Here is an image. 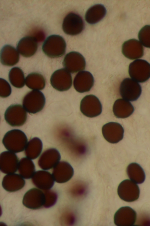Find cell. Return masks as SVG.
<instances>
[{
    "instance_id": "ffe728a7",
    "label": "cell",
    "mask_w": 150,
    "mask_h": 226,
    "mask_svg": "<svg viewBox=\"0 0 150 226\" xmlns=\"http://www.w3.org/2000/svg\"><path fill=\"white\" fill-rule=\"evenodd\" d=\"M38 48L36 39L32 36H27L21 39L18 42L17 49L24 57H28L34 55Z\"/></svg>"
},
{
    "instance_id": "d6a6232c",
    "label": "cell",
    "mask_w": 150,
    "mask_h": 226,
    "mask_svg": "<svg viewBox=\"0 0 150 226\" xmlns=\"http://www.w3.org/2000/svg\"><path fill=\"white\" fill-rule=\"evenodd\" d=\"M0 96L3 98L9 96L11 92V87L9 83L5 80L0 78Z\"/></svg>"
},
{
    "instance_id": "4fadbf2b",
    "label": "cell",
    "mask_w": 150,
    "mask_h": 226,
    "mask_svg": "<svg viewBox=\"0 0 150 226\" xmlns=\"http://www.w3.org/2000/svg\"><path fill=\"white\" fill-rule=\"evenodd\" d=\"M137 218L136 212L129 207H122L116 212L114 222L117 226H129L135 223Z\"/></svg>"
},
{
    "instance_id": "603a6c76",
    "label": "cell",
    "mask_w": 150,
    "mask_h": 226,
    "mask_svg": "<svg viewBox=\"0 0 150 226\" xmlns=\"http://www.w3.org/2000/svg\"><path fill=\"white\" fill-rule=\"evenodd\" d=\"M32 180L35 185L42 189H49L54 184V179L52 175L46 171L40 170L35 172L32 177Z\"/></svg>"
},
{
    "instance_id": "6da1fadb",
    "label": "cell",
    "mask_w": 150,
    "mask_h": 226,
    "mask_svg": "<svg viewBox=\"0 0 150 226\" xmlns=\"http://www.w3.org/2000/svg\"><path fill=\"white\" fill-rule=\"evenodd\" d=\"M2 143L7 150L17 153L25 149L28 143V139L22 131L13 129L6 133L3 138Z\"/></svg>"
},
{
    "instance_id": "9c48e42d",
    "label": "cell",
    "mask_w": 150,
    "mask_h": 226,
    "mask_svg": "<svg viewBox=\"0 0 150 226\" xmlns=\"http://www.w3.org/2000/svg\"><path fill=\"white\" fill-rule=\"evenodd\" d=\"M52 86L59 91L69 89L72 84V79L70 73L65 69H61L55 71L50 79Z\"/></svg>"
},
{
    "instance_id": "9a60e30c",
    "label": "cell",
    "mask_w": 150,
    "mask_h": 226,
    "mask_svg": "<svg viewBox=\"0 0 150 226\" xmlns=\"http://www.w3.org/2000/svg\"><path fill=\"white\" fill-rule=\"evenodd\" d=\"M94 83L93 77L89 72L83 71L79 72L75 76L73 82L74 89L78 92L89 91Z\"/></svg>"
},
{
    "instance_id": "7c38bea8",
    "label": "cell",
    "mask_w": 150,
    "mask_h": 226,
    "mask_svg": "<svg viewBox=\"0 0 150 226\" xmlns=\"http://www.w3.org/2000/svg\"><path fill=\"white\" fill-rule=\"evenodd\" d=\"M102 133L106 141L110 143L115 144L122 139L124 136V130L119 123L110 122L103 126Z\"/></svg>"
},
{
    "instance_id": "e0dca14e",
    "label": "cell",
    "mask_w": 150,
    "mask_h": 226,
    "mask_svg": "<svg viewBox=\"0 0 150 226\" xmlns=\"http://www.w3.org/2000/svg\"><path fill=\"white\" fill-rule=\"evenodd\" d=\"M61 156L56 149L51 148L44 151L38 161L39 167L44 170H48L54 167L59 162Z\"/></svg>"
},
{
    "instance_id": "1f68e13d",
    "label": "cell",
    "mask_w": 150,
    "mask_h": 226,
    "mask_svg": "<svg viewBox=\"0 0 150 226\" xmlns=\"http://www.w3.org/2000/svg\"><path fill=\"white\" fill-rule=\"evenodd\" d=\"M87 190V186L85 183L77 182L73 185L71 189V193L75 198H81L85 195Z\"/></svg>"
},
{
    "instance_id": "8fae6325",
    "label": "cell",
    "mask_w": 150,
    "mask_h": 226,
    "mask_svg": "<svg viewBox=\"0 0 150 226\" xmlns=\"http://www.w3.org/2000/svg\"><path fill=\"white\" fill-rule=\"evenodd\" d=\"M65 69L72 73L84 70L86 63L85 58L80 53L71 52L65 56L63 62Z\"/></svg>"
},
{
    "instance_id": "7a4b0ae2",
    "label": "cell",
    "mask_w": 150,
    "mask_h": 226,
    "mask_svg": "<svg viewBox=\"0 0 150 226\" xmlns=\"http://www.w3.org/2000/svg\"><path fill=\"white\" fill-rule=\"evenodd\" d=\"M66 47L65 41L62 37L53 35L48 36L45 40L42 46V50L49 57L55 58L64 55Z\"/></svg>"
},
{
    "instance_id": "44dd1931",
    "label": "cell",
    "mask_w": 150,
    "mask_h": 226,
    "mask_svg": "<svg viewBox=\"0 0 150 226\" xmlns=\"http://www.w3.org/2000/svg\"><path fill=\"white\" fill-rule=\"evenodd\" d=\"M134 107L131 103L123 99H119L115 102L113 107V112L117 118H125L133 113Z\"/></svg>"
},
{
    "instance_id": "d6986e66",
    "label": "cell",
    "mask_w": 150,
    "mask_h": 226,
    "mask_svg": "<svg viewBox=\"0 0 150 226\" xmlns=\"http://www.w3.org/2000/svg\"><path fill=\"white\" fill-rule=\"evenodd\" d=\"M45 195L40 190L36 189H31L25 195L23 204L30 208L37 209L44 205Z\"/></svg>"
},
{
    "instance_id": "83f0119b",
    "label": "cell",
    "mask_w": 150,
    "mask_h": 226,
    "mask_svg": "<svg viewBox=\"0 0 150 226\" xmlns=\"http://www.w3.org/2000/svg\"><path fill=\"white\" fill-rule=\"evenodd\" d=\"M25 83L27 87L35 90L43 89L45 85V81L41 74L36 72L32 73L26 77Z\"/></svg>"
},
{
    "instance_id": "2e32d148",
    "label": "cell",
    "mask_w": 150,
    "mask_h": 226,
    "mask_svg": "<svg viewBox=\"0 0 150 226\" xmlns=\"http://www.w3.org/2000/svg\"><path fill=\"white\" fill-rule=\"evenodd\" d=\"M18 163V157L15 153L6 151L1 154L0 167L3 172L8 174L14 173L17 171Z\"/></svg>"
},
{
    "instance_id": "3957f363",
    "label": "cell",
    "mask_w": 150,
    "mask_h": 226,
    "mask_svg": "<svg viewBox=\"0 0 150 226\" xmlns=\"http://www.w3.org/2000/svg\"><path fill=\"white\" fill-rule=\"evenodd\" d=\"M45 99L43 93L38 90H33L27 93L23 100V107L28 112L37 113L42 109Z\"/></svg>"
},
{
    "instance_id": "f1b7e54d",
    "label": "cell",
    "mask_w": 150,
    "mask_h": 226,
    "mask_svg": "<svg viewBox=\"0 0 150 226\" xmlns=\"http://www.w3.org/2000/svg\"><path fill=\"white\" fill-rule=\"evenodd\" d=\"M18 169L21 176L25 178H31L35 173L34 164L30 159L27 157L23 158L20 160Z\"/></svg>"
},
{
    "instance_id": "4dcf8cb0",
    "label": "cell",
    "mask_w": 150,
    "mask_h": 226,
    "mask_svg": "<svg viewBox=\"0 0 150 226\" xmlns=\"http://www.w3.org/2000/svg\"><path fill=\"white\" fill-rule=\"evenodd\" d=\"M138 37L142 45L150 48V25H146L140 30Z\"/></svg>"
},
{
    "instance_id": "30bf717a",
    "label": "cell",
    "mask_w": 150,
    "mask_h": 226,
    "mask_svg": "<svg viewBox=\"0 0 150 226\" xmlns=\"http://www.w3.org/2000/svg\"><path fill=\"white\" fill-rule=\"evenodd\" d=\"M84 27V23L81 16L72 12L69 13L65 16L62 25L64 32L72 36L80 33Z\"/></svg>"
},
{
    "instance_id": "836d02e7",
    "label": "cell",
    "mask_w": 150,
    "mask_h": 226,
    "mask_svg": "<svg viewBox=\"0 0 150 226\" xmlns=\"http://www.w3.org/2000/svg\"><path fill=\"white\" fill-rule=\"evenodd\" d=\"M66 220L67 224L72 225L74 223L75 221L74 215L72 213H68L66 216Z\"/></svg>"
},
{
    "instance_id": "d4e9b609",
    "label": "cell",
    "mask_w": 150,
    "mask_h": 226,
    "mask_svg": "<svg viewBox=\"0 0 150 226\" xmlns=\"http://www.w3.org/2000/svg\"><path fill=\"white\" fill-rule=\"evenodd\" d=\"M20 175L14 174H8L4 178L3 187L8 191L13 192L21 189L24 186L25 181Z\"/></svg>"
},
{
    "instance_id": "8992f818",
    "label": "cell",
    "mask_w": 150,
    "mask_h": 226,
    "mask_svg": "<svg viewBox=\"0 0 150 226\" xmlns=\"http://www.w3.org/2000/svg\"><path fill=\"white\" fill-rule=\"evenodd\" d=\"M120 95L123 99L130 101L137 100L142 93V88L138 82L127 78L121 82L119 88Z\"/></svg>"
},
{
    "instance_id": "ac0fdd59",
    "label": "cell",
    "mask_w": 150,
    "mask_h": 226,
    "mask_svg": "<svg viewBox=\"0 0 150 226\" xmlns=\"http://www.w3.org/2000/svg\"><path fill=\"white\" fill-rule=\"evenodd\" d=\"M74 174V169L69 163L65 161H61L54 167L52 175L56 182L63 183L69 180Z\"/></svg>"
},
{
    "instance_id": "7402d4cb",
    "label": "cell",
    "mask_w": 150,
    "mask_h": 226,
    "mask_svg": "<svg viewBox=\"0 0 150 226\" xmlns=\"http://www.w3.org/2000/svg\"><path fill=\"white\" fill-rule=\"evenodd\" d=\"M19 55L16 50L10 45L4 46L1 51L0 61L3 65L12 66L18 63Z\"/></svg>"
},
{
    "instance_id": "52a82bcc",
    "label": "cell",
    "mask_w": 150,
    "mask_h": 226,
    "mask_svg": "<svg viewBox=\"0 0 150 226\" xmlns=\"http://www.w3.org/2000/svg\"><path fill=\"white\" fill-rule=\"evenodd\" d=\"M80 109L85 116L92 118L100 114L102 106L98 99L95 95L91 94L86 96L82 99Z\"/></svg>"
},
{
    "instance_id": "ba28073f",
    "label": "cell",
    "mask_w": 150,
    "mask_h": 226,
    "mask_svg": "<svg viewBox=\"0 0 150 226\" xmlns=\"http://www.w3.org/2000/svg\"><path fill=\"white\" fill-rule=\"evenodd\" d=\"M117 193L121 199L131 202L138 199L140 190L136 183L129 180H126L121 182L119 185Z\"/></svg>"
},
{
    "instance_id": "cb8c5ba5",
    "label": "cell",
    "mask_w": 150,
    "mask_h": 226,
    "mask_svg": "<svg viewBox=\"0 0 150 226\" xmlns=\"http://www.w3.org/2000/svg\"><path fill=\"white\" fill-rule=\"evenodd\" d=\"M106 13L105 6L101 4H97L90 7L85 15V20L90 24H96L104 18Z\"/></svg>"
},
{
    "instance_id": "5b68a950",
    "label": "cell",
    "mask_w": 150,
    "mask_h": 226,
    "mask_svg": "<svg viewBox=\"0 0 150 226\" xmlns=\"http://www.w3.org/2000/svg\"><path fill=\"white\" fill-rule=\"evenodd\" d=\"M27 117L25 109L21 105L12 104L6 110L4 118L6 122L12 127H19L25 122Z\"/></svg>"
},
{
    "instance_id": "277c9868",
    "label": "cell",
    "mask_w": 150,
    "mask_h": 226,
    "mask_svg": "<svg viewBox=\"0 0 150 226\" xmlns=\"http://www.w3.org/2000/svg\"><path fill=\"white\" fill-rule=\"evenodd\" d=\"M128 73L131 78L137 82H145L150 78V64L144 60H136L129 64Z\"/></svg>"
},
{
    "instance_id": "5bb4252c",
    "label": "cell",
    "mask_w": 150,
    "mask_h": 226,
    "mask_svg": "<svg viewBox=\"0 0 150 226\" xmlns=\"http://www.w3.org/2000/svg\"><path fill=\"white\" fill-rule=\"evenodd\" d=\"M122 51L125 57L131 60L141 58L144 54V48L141 43L137 40L134 39L123 43Z\"/></svg>"
},
{
    "instance_id": "484cf974",
    "label": "cell",
    "mask_w": 150,
    "mask_h": 226,
    "mask_svg": "<svg viewBox=\"0 0 150 226\" xmlns=\"http://www.w3.org/2000/svg\"><path fill=\"white\" fill-rule=\"evenodd\" d=\"M42 149V143L38 138L35 137L31 139L27 143L25 149L27 157L34 159L40 154Z\"/></svg>"
},
{
    "instance_id": "f546056e",
    "label": "cell",
    "mask_w": 150,
    "mask_h": 226,
    "mask_svg": "<svg viewBox=\"0 0 150 226\" xmlns=\"http://www.w3.org/2000/svg\"><path fill=\"white\" fill-rule=\"evenodd\" d=\"M8 77L10 82L14 87L20 88L24 86L25 82L24 74L19 68L14 67L11 69Z\"/></svg>"
},
{
    "instance_id": "4316f807",
    "label": "cell",
    "mask_w": 150,
    "mask_h": 226,
    "mask_svg": "<svg viewBox=\"0 0 150 226\" xmlns=\"http://www.w3.org/2000/svg\"><path fill=\"white\" fill-rule=\"evenodd\" d=\"M127 173L131 180L136 183L141 184L145 178V173L142 167L136 163L129 164L127 167Z\"/></svg>"
}]
</instances>
